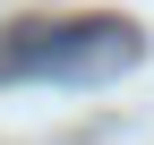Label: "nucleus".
<instances>
[{
    "label": "nucleus",
    "mask_w": 154,
    "mask_h": 145,
    "mask_svg": "<svg viewBox=\"0 0 154 145\" xmlns=\"http://www.w3.org/2000/svg\"><path fill=\"white\" fill-rule=\"evenodd\" d=\"M137 51H146V34L128 17H34V26L0 34V85H26V77H60V85L120 77Z\"/></svg>",
    "instance_id": "obj_1"
}]
</instances>
